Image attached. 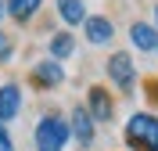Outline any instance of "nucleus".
Returning a JSON list of instances; mask_svg holds the SVG:
<instances>
[{"instance_id":"obj_1","label":"nucleus","mask_w":158,"mask_h":151,"mask_svg":"<svg viewBox=\"0 0 158 151\" xmlns=\"http://www.w3.org/2000/svg\"><path fill=\"white\" fill-rule=\"evenodd\" d=\"M122 141L133 151H158V115L155 111H133L126 119Z\"/></svg>"},{"instance_id":"obj_2","label":"nucleus","mask_w":158,"mask_h":151,"mask_svg":"<svg viewBox=\"0 0 158 151\" xmlns=\"http://www.w3.org/2000/svg\"><path fill=\"white\" fill-rule=\"evenodd\" d=\"M69 141H72L69 119H61L58 111L40 115L36 130H32V144H36V151H65V144H69Z\"/></svg>"},{"instance_id":"obj_3","label":"nucleus","mask_w":158,"mask_h":151,"mask_svg":"<svg viewBox=\"0 0 158 151\" xmlns=\"http://www.w3.org/2000/svg\"><path fill=\"white\" fill-rule=\"evenodd\" d=\"M104 72H108V79L115 83V90L133 94V86H137V65H133V58H129L126 50H115V54L104 61Z\"/></svg>"},{"instance_id":"obj_4","label":"nucleus","mask_w":158,"mask_h":151,"mask_svg":"<svg viewBox=\"0 0 158 151\" xmlns=\"http://www.w3.org/2000/svg\"><path fill=\"white\" fill-rule=\"evenodd\" d=\"M29 83L36 86V90H58L61 83H65V69H61V61H54V58L36 61V65L29 69Z\"/></svg>"},{"instance_id":"obj_5","label":"nucleus","mask_w":158,"mask_h":151,"mask_svg":"<svg viewBox=\"0 0 158 151\" xmlns=\"http://www.w3.org/2000/svg\"><path fill=\"white\" fill-rule=\"evenodd\" d=\"M86 111L94 122H111L115 119V101L104 86H90L86 90Z\"/></svg>"},{"instance_id":"obj_6","label":"nucleus","mask_w":158,"mask_h":151,"mask_svg":"<svg viewBox=\"0 0 158 151\" xmlns=\"http://www.w3.org/2000/svg\"><path fill=\"white\" fill-rule=\"evenodd\" d=\"M69 130H72V137H76L83 148H90V144H94V137H97V122L90 119L86 104H76V108H72V115H69Z\"/></svg>"},{"instance_id":"obj_7","label":"nucleus","mask_w":158,"mask_h":151,"mask_svg":"<svg viewBox=\"0 0 158 151\" xmlns=\"http://www.w3.org/2000/svg\"><path fill=\"white\" fill-rule=\"evenodd\" d=\"M83 29H86V43H94V47H104V43L115 40V25H111V18H104V15H86Z\"/></svg>"},{"instance_id":"obj_8","label":"nucleus","mask_w":158,"mask_h":151,"mask_svg":"<svg viewBox=\"0 0 158 151\" xmlns=\"http://www.w3.org/2000/svg\"><path fill=\"white\" fill-rule=\"evenodd\" d=\"M129 40H133L137 50H144V54H158V29L151 22H133L129 25Z\"/></svg>"},{"instance_id":"obj_9","label":"nucleus","mask_w":158,"mask_h":151,"mask_svg":"<svg viewBox=\"0 0 158 151\" xmlns=\"http://www.w3.org/2000/svg\"><path fill=\"white\" fill-rule=\"evenodd\" d=\"M22 111V86L18 83H4L0 86V122H11Z\"/></svg>"},{"instance_id":"obj_10","label":"nucleus","mask_w":158,"mask_h":151,"mask_svg":"<svg viewBox=\"0 0 158 151\" xmlns=\"http://www.w3.org/2000/svg\"><path fill=\"white\" fill-rule=\"evenodd\" d=\"M76 54V36L72 32H54L50 36V58L54 61H69Z\"/></svg>"},{"instance_id":"obj_11","label":"nucleus","mask_w":158,"mask_h":151,"mask_svg":"<svg viewBox=\"0 0 158 151\" xmlns=\"http://www.w3.org/2000/svg\"><path fill=\"white\" fill-rule=\"evenodd\" d=\"M58 15L65 25H83L86 22V4L83 0H58Z\"/></svg>"},{"instance_id":"obj_12","label":"nucleus","mask_w":158,"mask_h":151,"mask_svg":"<svg viewBox=\"0 0 158 151\" xmlns=\"http://www.w3.org/2000/svg\"><path fill=\"white\" fill-rule=\"evenodd\" d=\"M4 7L15 22H29L40 7H43V0H4Z\"/></svg>"},{"instance_id":"obj_13","label":"nucleus","mask_w":158,"mask_h":151,"mask_svg":"<svg viewBox=\"0 0 158 151\" xmlns=\"http://www.w3.org/2000/svg\"><path fill=\"white\" fill-rule=\"evenodd\" d=\"M11 58H15V40L0 29V61H11Z\"/></svg>"},{"instance_id":"obj_14","label":"nucleus","mask_w":158,"mask_h":151,"mask_svg":"<svg viewBox=\"0 0 158 151\" xmlns=\"http://www.w3.org/2000/svg\"><path fill=\"white\" fill-rule=\"evenodd\" d=\"M0 151H15V141H11V133H7L4 122H0Z\"/></svg>"},{"instance_id":"obj_15","label":"nucleus","mask_w":158,"mask_h":151,"mask_svg":"<svg viewBox=\"0 0 158 151\" xmlns=\"http://www.w3.org/2000/svg\"><path fill=\"white\" fill-rule=\"evenodd\" d=\"M4 15H7V7H4V0H0V18H4Z\"/></svg>"},{"instance_id":"obj_16","label":"nucleus","mask_w":158,"mask_h":151,"mask_svg":"<svg viewBox=\"0 0 158 151\" xmlns=\"http://www.w3.org/2000/svg\"><path fill=\"white\" fill-rule=\"evenodd\" d=\"M155 29H158V4H155Z\"/></svg>"}]
</instances>
